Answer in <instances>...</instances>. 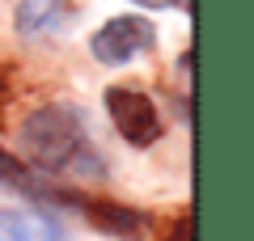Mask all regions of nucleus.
Listing matches in <instances>:
<instances>
[{
	"instance_id": "obj_3",
	"label": "nucleus",
	"mask_w": 254,
	"mask_h": 241,
	"mask_svg": "<svg viewBox=\"0 0 254 241\" xmlns=\"http://www.w3.org/2000/svg\"><path fill=\"white\" fill-rule=\"evenodd\" d=\"M157 47V30L148 17L140 13H123V17H110L98 34L89 38V51L98 63H127L136 60V55L153 51Z\"/></svg>"
},
{
	"instance_id": "obj_7",
	"label": "nucleus",
	"mask_w": 254,
	"mask_h": 241,
	"mask_svg": "<svg viewBox=\"0 0 254 241\" xmlns=\"http://www.w3.org/2000/svg\"><path fill=\"white\" fill-rule=\"evenodd\" d=\"M136 4H153V0H136Z\"/></svg>"
},
{
	"instance_id": "obj_2",
	"label": "nucleus",
	"mask_w": 254,
	"mask_h": 241,
	"mask_svg": "<svg viewBox=\"0 0 254 241\" xmlns=\"http://www.w3.org/2000/svg\"><path fill=\"white\" fill-rule=\"evenodd\" d=\"M106 110L115 119L119 135L136 148H148V144L161 140V110L153 106V98L131 85H110L106 89Z\"/></svg>"
},
{
	"instance_id": "obj_5",
	"label": "nucleus",
	"mask_w": 254,
	"mask_h": 241,
	"mask_svg": "<svg viewBox=\"0 0 254 241\" xmlns=\"http://www.w3.org/2000/svg\"><path fill=\"white\" fill-rule=\"evenodd\" d=\"M0 241H64L51 220L30 212H0Z\"/></svg>"
},
{
	"instance_id": "obj_6",
	"label": "nucleus",
	"mask_w": 254,
	"mask_h": 241,
	"mask_svg": "<svg viewBox=\"0 0 254 241\" xmlns=\"http://www.w3.org/2000/svg\"><path fill=\"white\" fill-rule=\"evenodd\" d=\"M0 182H26V165L9 152H0Z\"/></svg>"
},
{
	"instance_id": "obj_1",
	"label": "nucleus",
	"mask_w": 254,
	"mask_h": 241,
	"mask_svg": "<svg viewBox=\"0 0 254 241\" xmlns=\"http://www.w3.org/2000/svg\"><path fill=\"white\" fill-rule=\"evenodd\" d=\"M21 148L43 174H64V178H102L106 174L89 131H85L81 110L64 106V102L34 110L21 123Z\"/></svg>"
},
{
	"instance_id": "obj_4",
	"label": "nucleus",
	"mask_w": 254,
	"mask_h": 241,
	"mask_svg": "<svg viewBox=\"0 0 254 241\" xmlns=\"http://www.w3.org/2000/svg\"><path fill=\"white\" fill-rule=\"evenodd\" d=\"M72 21V0H21L17 4V34L21 38H51Z\"/></svg>"
}]
</instances>
